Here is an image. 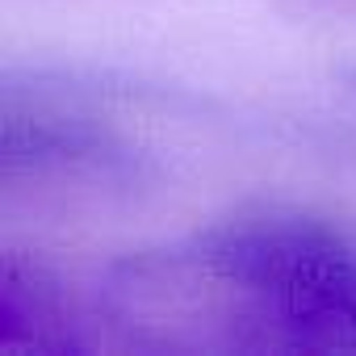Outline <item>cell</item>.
Segmentation results:
<instances>
[{"mask_svg": "<svg viewBox=\"0 0 356 356\" xmlns=\"http://www.w3.org/2000/svg\"><path fill=\"white\" fill-rule=\"evenodd\" d=\"M197 264L264 298L310 348H356V248L327 222L260 210L197 239Z\"/></svg>", "mask_w": 356, "mask_h": 356, "instance_id": "6da1fadb", "label": "cell"}, {"mask_svg": "<svg viewBox=\"0 0 356 356\" xmlns=\"http://www.w3.org/2000/svg\"><path fill=\"white\" fill-rule=\"evenodd\" d=\"M126 151L109 130L72 118H9L5 126V168L22 163H122Z\"/></svg>", "mask_w": 356, "mask_h": 356, "instance_id": "7a4b0ae2", "label": "cell"}, {"mask_svg": "<svg viewBox=\"0 0 356 356\" xmlns=\"http://www.w3.org/2000/svg\"><path fill=\"white\" fill-rule=\"evenodd\" d=\"M339 80H343V88L356 97V67H343V72H339Z\"/></svg>", "mask_w": 356, "mask_h": 356, "instance_id": "3957f363", "label": "cell"}]
</instances>
